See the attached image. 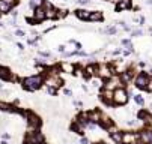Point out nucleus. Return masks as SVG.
<instances>
[{
	"instance_id": "1",
	"label": "nucleus",
	"mask_w": 152,
	"mask_h": 144,
	"mask_svg": "<svg viewBox=\"0 0 152 144\" xmlns=\"http://www.w3.org/2000/svg\"><path fill=\"white\" fill-rule=\"evenodd\" d=\"M42 84H44V75H30L23 80V87L26 90H30V92L38 90Z\"/></svg>"
},
{
	"instance_id": "2",
	"label": "nucleus",
	"mask_w": 152,
	"mask_h": 144,
	"mask_svg": "<svg viewBox=\"0 0 152 144\" xmlns=\"http://www.w3.org/2000/svg\"><path fill=\"white\" fill-rule=\"evenodd\" d=\"M127 101H128V93L124 87H118L113 90V104L124 105L127 104Z\"/></svg>"
},
{
	"instance_id": "3",
	"label": "nucleus",
	"mask_w": 152,
	"mask_h": 144,
	"mask_svg": "<svg viewBox=\"0 0 152 144\" xmlns=\"http://www.w3.org/2000/svg\"><path fill=\"white\" fill-rule=\"evenodd\" d=\"M41 8L44 9V14H45V20H56V6L48 0H42L41 2Z\"/></svg>"
},
{
	"instance_id": "4",
	"label": "nucleus",
	"mask_w": 152,
	"mask_h": 144,
	"mask_svg": "<svg viewBox=\"0 0 152 144\" xmlns=\"http://www.w3.org/2000/svg\"><path fill=\"white\" fill-rule=\"evenodd\" d=\"M20 0H0V14L8 15L12 12V9L18 5Z\"/></svg>"
},
{
	"instance_id": "5",
	"label": "nucleus",
	"mask_w": 152,
	"mask_h": 144,
	"mask_svg": "<svg viewBox=\"0 0 152 144\" xmlns=\"http://www.w3.org/2000/svg\"><path fill=\"white\" fill-rule=\"evenodd\" d=\"M44 137L39 132H29L26 137V143L24 144H42Z\"/></svg>"
},
{
	"instance_id": "6",
	"label": "nucleus",
	"mask_w": 152,
	"mask_h": 144,
	"mask_svg": "<svg viewBox=\"0 0 152 144\" xmlns=\"http://www.w3.org/2000/svg\"><path fill=\"white\" fill-rule=\"evenodd\" d=\"M45 20V14H44V9L41 8V5L38 8L33 9L32 12V20L29 18V21H32V23H42V21Z\"/></svg>"
},
{
	"instance_id": "7",
	"label": "nucleus",
	"mask_w": 152,
	"mask_h": 144,
	"mask_svg": "<svg viewBox=\"0 0 152 144\" xmlns=\"http://www.w3.org/2000/svg\"><path fill=\"white\" fill-rule=\"evenodd\" d=\"M96 74L99 75V78L108 80L110 77L113 75V69H112V66H108V65H101V66H98Z\"/></svg>"
},
{
	"instance_id": "8",
	"label": "nucleus",
	"mask_w": 152,
	"mask_h": 144,
	"mask_svg": "<svg viewBox=\"0 0 152 144\" xmlns=\"http://www.w3.org/2000/svg\"><path fill=\"white\" fill-rule=\"evenodd\" d=\"M148 83H149V77L146 74H139L135 77V87L137 89H146Z\"/></svg>"
},
{
	"instance_id": "9",
	"label": "nucleus",
	"mask_w": 152,
	"mask_h": 144,
	"mask_svg": "<svg viewBox=\"0 0 152 144\" xmlns=\"http://www.w3.org/2000/svg\"><path fill=\"white\" fill-rule=\"evenodd\" d=\"M27 119H29V128L30 129H38V128L41 126V119L38 116H35L33 113H29L27 114Z\"/></svg>"
},
{
	"instance_id": "10",
	"label": "nucleus",
	"mask_w": 152,
	"mask_h": 144,
	"mask_svg": "<svg viewBox=\"0 0 152 144\" xmlns=\"http://www.w3.org/2000/svg\"><path fill=\"white\" fill-rule=\"evenodd\" d=\"M74 15H75V18L81 20V21H87V20H89V15H91V11L83 9V8H78V9L74 11Z\"/></svg>"
},
{
	"instance_id": "11",
	"label": "nucleus",
	"mask_w": 152,
	"mask_h": 144,
	"mask_svg": "<svg viewBox=\"0 0 152 144\" xmlns=\"http://www.w3.org/2000/svg\"><path fill=\"white\" fill-rule=\"evenodd\" d=\"M104 20V14L102 11H92L91 15H89V20L87 21H92V23H99V21Z\"/></svg>"
},
{
	"instance_id": "12",
	"label": "nucleus",
	"mask_w": 152,
	"mask_h": 144,
	"mask_svg": "<svg viewBox=\"0 0 152 144\" xmlns=\"http://www.w3.org/2000/svg\"><path fill=\"white\" fill-rule=\"evenodd\" d=\"M96 71H98V66L96 65H87L85 69H83V72H85L86 77H95L96 75Z\"/></svg>"
},
{
	"instance_id": "13",
	"label": "nucleus",
	"mask_w": 152,
	"mask_h": 144,
	"mask_svg": "<svg viewBox=\"0 0 152 144\" xmlns=\"http://www.w3.org/2000/svg\"><path fill=\"white\" fill-rule=\"evenodd\" d=\"M137 138H139V135H134V134H131V132H127V134H122V143L124 144H133Z\"/></svg>"
},
{
	"instance_id": "14",
	"label": "nucleus",
	"mask_w": 152,
	"mask_h": 144,
	"mask_svg": "<svg viewBox=\"0 0 152 144\" xmlns=\"http://www.w3.org/2000/svg\"><path fill=\"white\" fill-rule=\"evenodd\" d=\"M131 0H119L116 3V11H127L131 8Z\"/></svg>"
},
{
	"instance_id": "15",
	"label": "nucleus",
	"mask_w": 152,
	"mask_h": 144,
	"mask_svg": "<svg viewBox=\"0 0 152 144\" xmlns=\"http://www.w3.org/2000/svg\"><path fill=\"white\" fill-rule=\"evenodd\" d=\"M140 140L143 141V144H152V131H145L140 134Z\"/></svg>"
},
{
	"instance_id": "16",
	"label": "nucleus",
	"mask_w": 152,
	"mask_h": 144,
	"mask_svg": "<svg viewBox=\"0 0 152 144\" xmlns=\"http://www.w3.org/2000/svg\"><path fill=\"white\" fill-rule=\"evenodd\" d=\"M133 75H134L133 71H124V72H120V81H122V83H128V81H131Z\"/></svg>"
},
{
	"instance_id": "17",
	"label": "nucleus",
	"mask_w": 152,
	"mask_h": 144,
	"mask_svg": "<svg viewBox=\"0 0 152 144\" xmlns=\"http://www.w3.org/2000/svg\"><path fill=\"white\" fill-rule=\"evenodd\" d=\"M9 78H12V74L9 72V69L0 66V80H9Z\"/></svg>"
},
{
	"instance_id": "18",
	"label": "nucleus",
	"mask_w": 152,
	"mask_h": 144,
	"mask_svg": "<svg viewBox=\"0 0 152 144\" xmlns=\"http://www.w3.org/2000/svg\"><path fill=\"white\" fill-rule=\"evenodd\" d=\"M74 69H75V66L72 65V63H66V62L60 63V71L62 72H74Z\"/></svg>"
},
{
	"instance_id": "19",
	"label": "nucleus",
	"mask_w": 152,
	"mask_h": 144,
	"mask_svg": "<svg viewBox=\"0 0 152 144\" xmlns=\"http://www.w3.org/2000/svg\"><path fill=\"white\" fill-rule=\"evenodd\" d=\"M110 135H112V140L114 141V143H118V144H120L122 143V132H118L116 129H112V132H110Z\"/></svg>"
},
{
	"instance_id": "20",
	"label": "nucleus",
	"mask_w": 152,
	"mask_h": 144,
	"mask_svg": "<svg viewBox=\"0 0 152 144\" xmlns=\"http://www.w3.org/2000/svg\"><path fill=\"white\" fill-rule=\"evenodd\" d=\"M102 33H106V35H116V27H114V26H108V27H104L102 30Z\"/></svg>"
},
{
	"instance_id": "21",
	"label": "nucleus",
	"mask_w": 152,
	"mask_h": 144,
	"mask_svg": "<svg viewBox=\"0 0 152 144\" xmlns=\"http://www.w3.org/2000/svg\"><path fill=\"white\" fill-rule=\"evenodd\" d=\"M66 15H68V11H65V9H56V20L65 18Z\"/></svg>"
},
{
	"instance_id": "22",
	"label": "nucleus",
	"mask_w": 152,
	"mask_h": 144,
	"mask_svg": "<svg viewBox=\"0 0 152 144\" xmlns=\"http://www.w3.org/2000/svg\"><path fill=\"white\" fill-rule=\"evenodd\" d=\"M41 2H42V0H41ZM41 2H39V0H29V2H27V6L33 11L35 8H38V6H39Z\"/></svg>"
},
{
	"instance_id": "23",
	"label": "nucleus",
	"mask_w": 152,
	"mask_h": 144,
	"mask_svg": "<svg viewBox=\"0 0 152 144\" xmlns=\"http://www.w3.org/2000/svg\"><path fill=\"white\" fill-rule=\"evenodd\" d=\"M122 45H124V47H127V50L133 53L134 48H133V44H131V41H130V39H122Z\"/></svg>"
},
{
	"instance_id": "24",
	"label": "nucleus",
	"mask_w": 152,
	"mask_h": 144,
	"mask_svg": "<svg viewBox=\"0 0 152 144\" xmlns=\"http://www.w3.org/2000/svg\"><path fill=\"white\" fill-rule=\"evenodd\" d=\"M0 110H3V111H15L11 105H9V104H5V102H0Z\"/></svg>"
},
{
	"instance_id": "25",
	"label": "nucleus",
	"mask_w": 152,
	"mask_h": 144,
	"mask_svg": "<svg viewBox=\"0 0 152 144\" xmlns=\"http://www.w3.org/2000/svg\"><path fill=\"white\" fill-rule=\"evenodd\" d=\"M75 3L78 6H87V5L92 3V0H75Z\"/></svg>"
},
{
	"instance_id": "26",
	"label": "nucleus",
	"mask_w": 152,
	"mask_h": 144,
	"mask_svg": "<svg viewBox=\"0 0 152 144\" xmlns=\"http://www.w3.org/2000/svg\"><path fill=\"white\" fill-rule=\"evenodd\" d=\"M15 36H18V38H24L26 36V32L23 29H17L15 30Z\"/></svg>"
},
{
	"instance_id": "27",
	"label": "nucleus",
	"mask_w": 152,
	"mask_h": 144,
	"mask_svg": "<svg viewBox=\"0 0 152 144\" xmlns=\"http://www.w3.org/2000/svg\"><path fill=\"white\" fill-rule=\"evenodd\" d=\"M38 54H39L41 57H51V53H50V51H42V50H39Z\"/></svg>"
},
{
	"instance_id": "28",
	"label": "nucleus",
	"mask_w": 152,
	"mask_h": 144,
	"mask_svg": "<svg viewBox=\"0 0 152 144\" xmlns=\"http://www.w3.org/2000/svg\"><path fill=\"white\" fill-rule=\"evenodd\" d=\"M134 101H135V102H137L139 105H143V104H145V101H143V98H141V96H140V95H137V96H134Z\"/></svg>"
},
{
	"instance_id": "29",
	"label": "nucleus",
	"mask_w": 152,
	"mask_h": 144,
	"mask_svg": "<svg viewBox=\"0 0 152 144\" xmlns=\"http://www.w3.org/2000/svg\"><path fill=\"white\" fill-rule=\"evenodd\" d=\"M131 35H133V36H141V35H143V32H141V30H133V32H131Z\"/></svg>"
},
{
	"instance_id": "30",
	"label": "nucleus",
	"mask_w": 152,
	"mask_h": 144,
	"mask_svg": "<svg viewBox=\"0 0 152 144\" xmlns=\"http://www.w3.org/2000/svg\"><path fill=\"white\" fill-rule=\"evenodd\" d=\"M57 51H59V53H62V54H63V53L66 51V45H59V47H57Z\"/></svg>"
},
{
	"instance_id": "31",
	"label": "nucleus",
	"mask_w": 152,
	"mask_h": 144,
	"mask_svg": "<svg viewBox=\"0 0 152 144\" xmlns=\"http://www.w3.org/2000/svg\"><path fill=\"white\" fill-rule=\"evenodd\" d=\"M47 90H48L50 95H56V92H57V89H54V87H48Z\"/></svg>"
},
{
	"instance_id": "32",
	"label": "nucleus",
	"mask_w": 152,
	"mask_h": 144,
	"mask_svg": "<svg viewBox=\"0 0 152 144\" xmlns=\"http://www.w3.org/2000/svg\"><path fill=\"white\" fill-rule=\"evenodd\" d=\"M146 90H151V92H152V80H149L148 86H146Z\"/></svg>"
},
{
	"instance_id": "33",
	"label": "nucleus",
	"mask_w": 152,
	"mask_h": 144,
	"mask_svg": "<svg viewBox=\"0 0 152 144\" xmlns=\"http://www.w3.org/2000/svg\"><path fill=\"white\" fill-rule=\"evenodd\" d=\"M63 93H65L66 96H71V95H72V92H71L69 89H65V90H63Z\"/></svg>"
},
{
	"instance_id": "34",
	"label": "nucleus",
	"mask_w": 152,
	"mask_h": 144,
	"mask_svg": "<svg viewBox=\"0 0 152 144\" xmlns=\"http://www.w3.org/2000/svg\"><path fill=\"white\" fill-rule=\"evenodd\" d=\"M80 144H89V140H87V138H81Z\"/></svg>"
},
{
	"instance_id": "35",
	"label": "nucleus",
	"mask_w": 152,
	"mask_h": 144,
	"mask_svg": "<svg viewBox=\"0 0 152 144\" xmlns=\"http://www.w3.org/2000/svg\"><path fill=\"white\" fill-rule=\"evenodd\" d=\"M9 138H11L9 134H3V140H9Z\"/></svg>"
},
{
	"instance_id": "36",
	"label": "nucleus",
	"mask_w": 152,
	"mask_h": 144,
	"mask_svg": "<svg viewBox=\"0 0 152 144\" xmlns=\"http://www.w3.org/2000/svg\"><path fill=\"white\" fill-rule=\"evenodd\" d=\"M122 53H124V56H130L131 54V51H128V50H124Z\"/></svg>"
},
{
	"instance_id": "37",
	"label": "nucleus",
	"mask_w": 152,
	"mask_h": 144,
	"mask_svg": "<svg viewBox=\"0 0 152 144\" xmlns=\"http://www.w3.org/2000/svg\"><path fill=\"white\" fill-rule=\"evenodd\" d=\"M17 48L18 50H24V45L23 44H17Z\"/></svg>"
},
{
	"instance_id": "38",
	"label": "nucleus",
	"mask_w": 152,
	"mask_h": 144,
	"mask_svg": "<svg viewBox=\"0 0 152 144\" xmlns=\"http://www.w3.org/2000/svg\"><path fill=\"white\" fill-rule=\"evenodd\" d=\"M107 2H114V3H116V0H107Z\"/></svg>"
},
{
	"instance_id": "39",
	"label": "nucleus",
	"mask_w": 152,
	"mask_h": 144,
	"mask_svg": "<svg viewBox=\"0 0 152 144\" xmlns=\"http://www.w3.org/2000/svg\"><path fill=\"white\" fill-rule=\"evenodd\" d=\"M2 86H3V84H2V81H0V90H2Z\"/></svg>"
},
{
	"instance_id": "40",
	"label": "nucleus",
	"mask_w": 152,
	"mask_h": 144,
	"mask_svg": "<svg viewBox=\"0 0 152 144\" xmlns=\"http://www.w3.org/2000/svg\"><path fill=\"white\" fill-rule=\"evenodd\" d=\"M2 144H8V143H6V141H5V140H3V141H2Z\"/></svg>"
},
{
	"instance_id": "41",
	"label": "nucleus",
	"mask_w": 152,
	"mask_h": 144,
	"mask_svg": "<svg viewBox=\"0 0 152 144\" xmlns=\"http://www.w3.org/2000/svg\"><path fill=\"white\" fill-rule=\"evenodd\" d=\"M148 3H149V5H152V0H149V2H148Z\"/></svg>"
},
{
	"instance_id": "42",
	"label": "nucleus",
	"mask_w": 152,
	"mask_h": 144,
	"mask_svg": "<svg viewBox=\"0 0 152 144\" xmlns=\"http://www.w3.org/2000/svg\"><path fill=\"white\" fill-rule=\"evenodd\" d=\"M98 144H104V143H98Z\"/></svg>"
},
{
	"instance_id": "43",
	"label": "nucleus",
	"mask_w": 152,
	"mask_h": 144,
	"mask_svg": "<svg viewBox=\"0 0 152 144\" xmlns=\"http://www.w3.org/2000/svg\"><path fill=\"white\" fill-rule=\"evenodd\" d=\"M39 2H41V0H39Z\"/></svg>"
}]
</instances>
